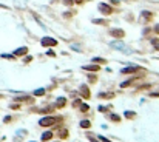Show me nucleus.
Listing matches in <instances>:
<instances>
[{
  "label": "nucleus",
  "mask_w": 159,
  "mask_h": 142,
  "mask_svg": "<svg viewBox=\"0 0 159 142\" xmlns=\"http://www.w3.org/2000/svg\"><path fill=\"white\" fill-rule=\"evenodd\" d=\"M2 57L3 59H14L16 56H11V54H2Z\"/></svg>",
  "instance_id": "25"
},
{
  "label": "nucleus",
  "mask_w": 159,
  "mask_h": 142,
  "mask_svg": "<svg viewBox=\"0 0 159 142\" xmlns=\"http://www.w3.org/2000/svg\"><path fill=\"white\" fill-rule=\"evenodd\" d=\"M31 60H33V57H31V56H26L23 62H26V63H28V62H31Z\"/></svg>",
  "instance_id": "27"
},
{
  "label": "nucleus",
  "mask_w": 159,
  "mask_h": 142,
  "mask_svg": "<svg viewBox=\"0 0 159 142\" xmlns=\"http://www.w3.org/2000/svg\"><path fill=\"white\" fill-rule=\"evenodd\" d=\"M88 138H90V141H91V142H98V141H96V139L91 136V134H88Z\"/></svg>",
  "instance_id": "29"
},
{
  "label": "nucleus",
  "mask_w": 159,
  "mask_h": 142,
  "mask_svg": "<svg viewBox=\"0 0 159 142\" xmlns=\"http://www.w3.org/2000/svg\"><path fill=\"white\" fill-rule=\"evenodd\" d=\"M107 62V60L105 59H102V57H93V63H105Z\"/></svg>",
  "instance_id": "15"
},
{
  "label": "nucleus",
  "mask_w": 159,
  "mask_h": 142,
  "mask_svg": "<svg viewBox=\"0 0 159 142\" xmlns=\"http://www.w3.org/2000/svg\"><path fill=\"white\" fill-rule=\"evenodd\" d=\"M40 43H42V46H56L57 40L53 39V37H43L42 40H40Z\"/></svg>",
  "instance_id": "6"
},
{
  "label": "nucleus",
  "mask_w": 159,
  "mask_h": 142,
  "mask_svg": "<svg viewBox=\"0 0 159 142\" xmlns=\"http://www.w3.org/2000/svg\"><path fill=\"white\" fill-rule=\"evenodd\" d=\"M54 122H57V119L56 117H43V119H40V125L42 127H51Z\"/></svg>",
  "instance_id": "7"
},
{
  "label": "nucleus",
  "mask_w": 159,
  "mask_h": 142,
  "mask_svg": "<svg viewBox=\"0 0 159 142\" xmlns=\"http://www.w3.org/2000/svg\"><path fill=\"white\" fill-rule=\"evenodd\" d=\"M43 94H45V88H39L34 91V96H43Z\"/></svg>",
  "instance_id": "17"
},
{
  "label": "nucleus",
  "mask_w": 159,
  "mask_h": 142,
  "mask_svg": "<svg viewBox=\"0 0 159 142\" xmlns=\"http://www.w3.org/2000/svg\"><path fill=\"white\" fill-rule=\"evenodd\" d=\"M90 110V107L87 105V104H84V105H80V111H84V113H87Z\"/></svg>",
  "instance_id": "22"
},
{
  "label": "nucleus",
  "mask_w": 159,
  "mask_h": 142,
  "mask_svg": "<svg viewBox=\"0 0 159 142\" xmlns=\"http://www.w3.org/2000/svg\"><path fill=\"white\" fill-rule=\"evenodd\" d=\"M82 68L87 70V71H99V65L93 63V65H85V66H82Z\"/></svg>",
  "instance_id": "10"
},
{
  "label": "nucleus",
  "mask_w": 159,
  "mask_h": 142,
  "mask_svg": "<svg viewBox=\"0 0 159 142\" xmlns=\"http://www.w3.org/2000/svg\"><path fill=\"white\" fill-rule=\"evenodd\" d=\"M66 136H68V131H66V130H60V131H59V138H60V139H65Z\"/></svg>",
  "instance_id": "18"
},
{
  "label": "nucleus",
  "mask_w": 159,
  "mask_h": 142,
  "mask_svg": "<svg viewBox=\"0 0 159 142\" xmlns=\"http://www.w3.org/2000/svg\"><path fill=\"white\" fill-rule=\"evenodd\" d=\"M125 116H127V117H128V119H133V117H134V116H136V114H134V113H133V111H127V113H125Z\"/></svg>",
  "instance_id": "23"
},
{
  "label": "nucleus",
  "mask_w": 159,
  "mask_h": 142,
  "mask_svg": "<svg viewBox=\"0 0 159 142\" xmlns=\"http://www.w3.org/2000/svg\"><path fill=\"white\" fill-rule=\"evenodd\" d=\"M25 54H28V48H26V46L17 48V50L14 51V56H16V57H19V56H25Z\"/></svg>",
  "instance_id": "9"
},
{
  "label": "nucleus",
  "mask_w": 159,
  "mask_h": 142,
  "mask_svg": "<svg viewBox=\"0 0 159 142\" xmlns=\"http://www.w3.org/2000/svg\"><path fill=\"white\" fill-rule=\"evenodd\" d=\"M139 71H144V70L137 65H133V66H128V68H124L121 73L122 74H134V73H139Z\"/></svg>",
  "instance_id": "4"
},
{
  "label": "nucleus",
  "mask_w": 159,
  "mask_h": 142,
  "mask_svg": "<svg viewBox=\"0 0 159 142\" xmlns=\"http://www.w3.org/2000/svg\"><path fill=\"white\" fill-rule=\"evenodd\" d=\"M80 127H82V128H90V127H91V122H90V120H82V122H80Z\"/></svg>",
  "instance_id": "16"
},
{
  "label": "nucleus",
  "mask_w": 159,
  "mask_h": 142,
  "mask_svg": "<svg viewBox=\"0 0 159 142\" xmlns=\"http://www.w3.org/2000/svg\"><path fill=\"white\" fill-rule=\"evenodd\" d=\"M119 2H121V0H111L113 5H119Z\"/></svg>",
  "instance_id": "31"
},
{
  "label": "nucleus",
  "mask_w": 159,
  "mask_h": 142,
  "mask_svg": "<svg viewBox=\"0 0 159 142\" xmlns=\"http://www.w3.org/2000/svg\"><path fill=\"white\" fill-rule=\"evenodd\" d=\"M155 32H156V34H159V25L155 26Z\"/></svg>",
  "instance_id": "30"
},
{
  "label": "nucleus",
  "mask_w": 159,
  "mask_h": 142,
  "mask_svg": "<svg viewBox=\"0 0 159 142\" xmlns=\"http://www.w3.org/2000/svg\"><path fill=\"white\" fill-rule=\"evenodd\" d=\"M62 3L66 6H71V5H74V0H62Z\"/></svg>",
  "instance_id": "20"
},
{
  "label": "nucleus",
  "mask_w": 159,
  "mask_h": 142,
  "mask_svg": "<svg viewBox=\"0 0 159 142\" xmlns=\"http://www.w3.org/2000/svg\"><path fill=\"white\" fill-rule=\"evenodd\" d=\"M82 105V100L80 99H77V100H74V102H73V107L74 108H77V107H80Z\"/></svg>",
  "instance_id": "21"
},
{
  "label": "nucleus",
  "mask_w": 159,
  "mask_h": 142,
  "mask_svg": "<svg viewBox=\"0 0 159 142\" xmlns=\"http://www.w3.org/2000/svg\"><path fill=\"white\" fill-rule=\"evenodd\" d=\"M74 3H77V5H84V3H87V0H74Z\"/></svg>",
  "instance_id": "26"
},
{
  "label": "nucleus",
  "mask_w": 159,
  "mask_h": 142,
  "mask_svg": "<svg viewBox=\"0 0 159 142\" xmlns=\"http://www.w3.org/2000/svg\"><path fill=\"white\" fill-rule=\"evenodd\" d=\"M51 138H53V133H51V131H45V133L42 134V141H43V142H45V141H50Z\"/></svg>",
  "instance_id": "13"
},
{
  "label": "nucleus",
  "mask_w": 159,
  "mask_h": 142,
  "mask_svg": "<svg viewBox=\"0 0 159 142\" xmlns=\"http://www.w3.org/2000/svg\"><path fill=\"white\" fill-rule=\"evenodd\" d=\"M88 80H90V82H96V80H98V77H96V76H93V74H90V76H88Z\"/></svg>",
  "instance_id": "24"
},
{
  "label": "nucleus",
  "mask_w": 159,
  "mask_h": 142,
  "mask_svg": "<svg viewBox=\"0 0 159 142\" xmlns=\"http://www.w3.org/2000/svg\"><path fill=\"white\" fill-rule=\"evenodd\" d=\"M65 104H66V99H65V97H59V99L56 100V107H57V108H64Z\"/></svg>",
  "instance_id": "11"
},
{
  "label": "nucleus",
  "mask_w": 159,
  "mask_h": 142,
  "mask_svg": "<svg viewBox=\"0 0 159 142\" xmlns=\"http://www.w3.org/2000/svg\"><path fill=\"white\" fill-rule=\"evenodd\" d=\"M111 120H114V122H121V116L119 114H111Z\"/></svg>",
  "instance_id": "19"
},
{
  "label": "nucleus",
  "mask_w": 159,
  "mask_h": 142,
  "mask_svg": "<svg viewBox=\"0 0 159 142\" xmlns=\"http://www.w3.org/2000/svg\"><path fill=\"white\" fill-rule=\"evenodd\" d=\"M110 46L111 48H114V50H119V51H122V53H125V54H130L131 53V50L128 48V46L122 42L121 39H117V40H113L111 43H110Z\"/></svg>",
  "instance_id": "1"
},
{
  "label": "nucleus",
  "mask_w": 159,
  "mask_h": 142,
  "mask_svg": "<svg viewBox=\"0 0 159 142\" xmlns=\"http://www.w3.org/2000/svg\"><path fill=\"white\" fill-rule=\"evenodd\" d=\"M98 9H99L100 14H103V16H111L113 12H114V9L110 5H107V3H99L98 5Z\"/></svg>",
  "instance_id": "2"
},
{
  "label": "nucleus",
  "mask_w": 159,
  "mask_h": 142,
  "mask_svg": "<svg viewBox=\"0 0 159 142\" xmlns=\"http://www.w3.org/2000/svg\"><path fill=\"white\" fill-rule=\"evenodd\" d=\"M153 17H155V14H153L151 11H142V12H141V22H144V23L151 22V20H153Z\"/></svg>",
  "instance_id": "3"
},
{
  "label": "nucleus",
  "mask_w": 159,
  "mask_h": 142,
  "mask_svg": "<svg viewBox=\"0 0 159 142\" xmlns=\"http://www.w3.org/2000/svg\"><path fill=\"white\" fill-rule=\"evenodd\" d=\"M110 36H113L114 39H124V36H125V31L119 30V28H113V30H110Z\"/></svg>",
  "instance_id": "5"
},
{
  "label": "nucleus",
  "mask_w": 159,
  "mask_h": 142,
  "mask_svg": "<svg viewBox=\"0 0 159 142\" xmlns=\"http://www.w3.org/2000/svg\"><path fill=\"white\" fill-rule=\"evenodd\" d=\"M93 23H96V25H108V22L105 19H93Z\"/></svg>",
  "instance_id": "14"
},
{
  "label": "nucleus",
  "mask_w": 159,
  "mask_h": 142,
  "mask_svg": "<svg viewBox=\"0 0 159 142\" xmlns=\"http://www.w3.org/2000/svg\"><path fill=\"white\" fill-rule=\"evenodd\" d=\"M79 91H80L82 96H84V99H90V97H91V94H90V90H88V86H87V85H80Z\"/></svg>",
  "instance_id": "8"
},
{
  "label": "nucleus",
  "mask_w": 159,
  "mask_h": 142,
  "mask_svg": "<svg viewBox=\"0 0 159 142\" xmlns=\"http://www.w3.org/2000/svg\"><path fill=\"white\" fill-rule=\"evenodd\" d=\"M99 97L100 99H113L114 97V93H100Z\"/></svg>",
  "instance_id": "12"
},
{
  "label": "nucleus",
  "mask_w": 159,
  "mask_h": 142,
  "mask_svg": "<svg viewBox=\"0 0 159 142\" xmlns=\"http://www.w3.org/2000/svg\"><path fill=\"white\" fill-rule=\"evenodd\" d=\"M100 141H102V142H111V141H110V139H107V138H103V136H100Z\"/></svg>",
  "instance_id": "28"
}]
</instances>
